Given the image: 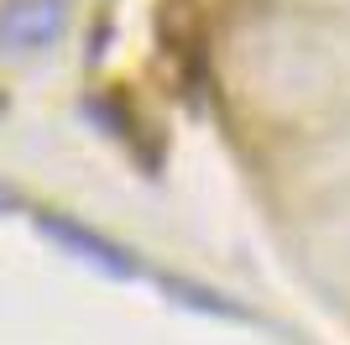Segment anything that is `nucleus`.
<instances>
[{
	"mask_svg": "<svg viewBox=\"0 0 350 345\" xmlns=\"http://www.w3.org/2000/svg\"><path fill=\"white\" fill-rule=\"evenodd\" d=\"M37 230H42L47 241H58L68 257L89 261V267H100L105 277H116V283H126V277H136V257L126 251V246H116L110 235H100V230L79 225V220L58 215V209H37Z\"/></svg>",
	"mask_w": 350,
	"mask_h": 345,
	"instance_id": "obj_1",
	"label": "nucleus"
},
{
	"mask_svg": "<svg viewBox=\"0 0 350 345\" xmlns=\"http://www.w3.org/2000/svg\"><path fill=\"white\" fill-rule=\"evenodd\" d=\"M68 27V0H5L0 5V47L5 53H42Z\"/></svg>",
	"mask_w": 350,
	"mask_h": 345,
	"instance_id": "obj_2",
	"label": "nucleus"
},
{
	"mask_svg": "<svg viewBox=\"0 0 350 345\" xmlns=\"http://www.w3.org/2000/svg\"><path fill=\"white\" fill-rule=\"evenodd\" d=\"M11 209H21V194L11 183H0V215H11Z\"/></svg>",
	"mask_w": 350,
	"mask_h": 345,
	"instance_id": "obj_3",
	"label": "nucleus"
}]
</instances>
